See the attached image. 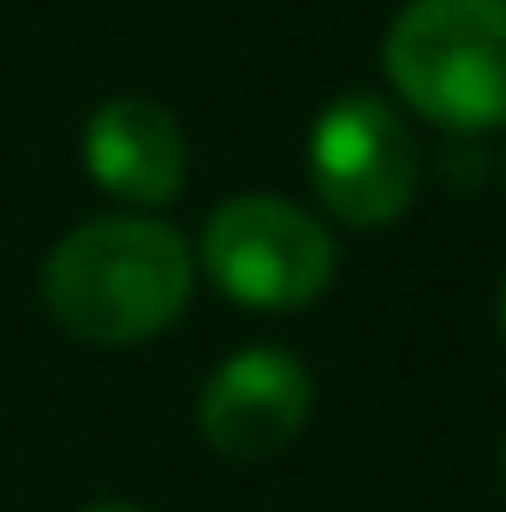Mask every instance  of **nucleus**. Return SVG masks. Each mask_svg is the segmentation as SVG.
I'll return each mask as SVG.
<instances>
[{
	"label": "nucleus",
	"instance_id": "3",
	"mask_svg": "<svg viewBox=\"0 0 506 512\" xmlns=\"http://www.w3.org/2000/svg\"><path fill=\"white\" fill-rule=\"evenodd\" d=\"M209 280L245 310H304L334 286V233L286 197H233L203 227Z\"/></svg>",
	"mask_w": 506,
	"mask_h": 512
},
{
	"label": "nucleus",
	"instance_id": "7",
	"mask_svg": "<svg viewBox=\"0 0 506 512\" xmlns=\"http://www.w3.org/2000/svg\"><path fill=\"white\" fill-rule=\"evenodd\" d=\"M84 512H137V507H114V501H108V507H84Z\"/></svg>",
	"mask_w": 506,
	"mask_h": 512
},
{
	"label": "nucleus",
	"instance_id": "2",
	"mask_svg": "<svg viewBox=\"0 0 506 512\" xmlns=\"http://www.w3.org/2000/svg\"><path fill=\"white\" fill-rule=\"evenodd\" d=\"M387 84L429 126H506V0H405L381 42Z\"/></svg>",
	"mask_w": 506,
	"mask_h": 512
},
{
	"label": "nucleus",
	"instance_id": "4",
	"mask_svg": "<svg viewBox=\"0 0 506 512\" xmlns=\"http://www.w3.org/2000/svg\"><path fill=\"white\" fill-rule=\"evenodd\" d=\"M417 173H423L417 137L393 102L352 90L322 108L310 131V185L340 227L358 233L393 227L417 197Z\"/></svg>",
	"mask_w": 506,
	"mask_h": 512
},
{
	"label": "nucleus",
	"instance_id": "1",
	"mask_svg": "<svg viewBox=\"0 0 506 512\" xmlns=\"http://www.w3.org/2000/svg\"><path fill=\"white\" fill-rule=\"evenodd\" d=\"M197 286L191 245L143 215H108L66 233L42 268L48 316L90 346H137L167 334Z\"/></svg>",
	"mask_w": 506,
	"mask_h": 512
},
{
	"label": "nucleus",
	"instance_id": "8",
	"mask_svg": "<svg viewBox=\"0 0 506 512\" xmlns=\"http://www.w3.org/2000/svg\"><path fill=\"white\" fill-rule=\"evenodd\" d=\"M501 334H506V286H501Z\"/></svg>",
	"mask_w": 506,
	"mask_h": 512
},
{
	"label": "nucleus",
	"instance_id": "9",
	"mask_svg": "<svg viewBox=\"0 0 506 512\" xmlns=\"http://www.w3.org/2000/svg\"><path fill=\"white\" fill-rule=\"evenodd\" d=\"M501 477H506V447H501Z\"/></svg>",
	"mask_w": 506,
	"mask_h": 512
},
{
	"label": "nucleus",
	"instance_id": "5",
	"mask_svg": "<svg viewBox=\"0 0 506 512\" xmlns=\"http://www.w3.org/2000/svg\"><path fill=\"white\" fill-rule=\"evenodd\" d=\"M310 370L280 346L233 352L197 399V429L221 459H274L310 417Z\"/></svg>",
	"mask_w": 506,
	"mask_h": 512
},
{
	"label": "nucleus",
	"instance_id": "6",
	"mask_svg": "<svg viewBox=\"0 0 506 512\" xmlns=\"http://www.w3.org/2000/svg\"><path fill=\"white\" fill-rule=\"evenodd\" d=\"M84 167L108 197L161 209L185 185V131L149 96H114L84 126Z\"/></svg>",
	"mask_w": 506,
	"mask_h": 512
}]
</instances>
